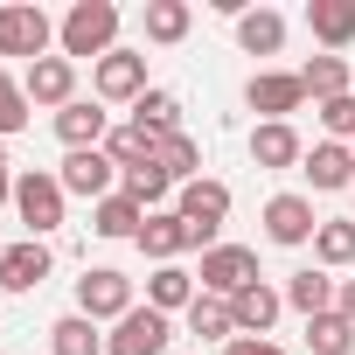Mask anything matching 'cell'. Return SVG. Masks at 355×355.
Masks as SVG:
<instances>
[{
	"label": "cell",
	"instance_id": "26",
	"mask_svg": "<svg viewBox=\"0 0 355 355\" xmlns=\"http://www.w3.org/2000/svg\"><path fill=\"white\" fill-rule=\"evenodd\" d=\"M91 230L98 237H132L139 244V230H146V209L119 189V196H105V202H91Z\"/></svg>",
	"mask_w": 355,
	"mask_h": 355
},
{
	"label": "cell",
	"instance_id": "35",
	"mask_svg": "<svg viewBox=\"0 0 355 355\" xmlns=\"http://www.w3.org/2000/svg\"><path fill=\"white\" fill-rule=\"evenodd\" d=\"M28 119H35V105H28V91L15 84L8 98H0V139H15V132H28Z\"/></svg>",
	"mask_w": 355,
	"mask_h": 355
},
{
	"label": "cell",
	"instance_id": "40",
	"mask_svg": "<svg viewBox=\"0 0 355 355\" xmlns=\"http://www.w3.org/2000/svg\"><path fill=\"white\" fill-rule=\"evenodd\" d=\"M348 196H355V189H348Z\"/></svg>",
	"mask_w": 355,
	"mask_h": 355
},
{
	"label": "cell",
	"instance_id": "17",
	"mask_svg": "<svg viewBox=\"0 0 355 355\" xmlns=\"http://www.w3.org/2000/svg\"><path fill=\"white\" fill-rule=\"evenodd\" d=\"M300 160H306V139H300L293 125H251V167L286 174V167H300Z\"/></svg>",
	"mask_w": 355,
	"mask_h": 355
},
{
	"label": "cell",
	"instance_id": "24",
	"mask_svg": "<svg viewBox=\"0 0 355 355\" xmlns=\"http://www.w3.org/2000/svg\"><path fill=\"white\" fill-rule=\"evenodd\" d=\"M139 28H146V42H160V49H174L189 28H196V8L189 0H146V15H139Z\"/></svg>",
	"mask_w": 355,
	"mask_h": 355
},
{
	"label": "cell",
	"instance_id": "8",
	"mask_svg": "<svg viewBox=\"0 0 355 355\" xmlns=\"http://www.w3.org/2000/svg\"><path fill=\"white\" fill-rule=\"evenodd\" d=\"M196 286H202L209 300H237L244 286H258V251H244V244H216V251H202Z\"/></svg>",
	"mask_w": 355,
	"mask_h": 355
},
{
	"label": "cell",
	"instance_id": "10",
	"mask_svg": "<svg viewBox=\"0 0 355 355\" xmlns=\"http://www.w3.org/2000/svg\"><path fill=\"white\" fill-rule=\"evenodd\" d=\"M167 341H174V320L153 313V306H132L125 320H112L105 355H167Z\"/></svg>",
	"mask_w": 355,
	"mask_h": 355
},
{
	"label": "cell",
	"instance_id": "6",
	"mask_svg": "<svg viewBox=\"0 0 355 355\" xmlns=\"http://www.w3.org/2000/svg\"><path fill=\"white\" fill-rule=\"evenodd\" d=\"M244 105L258 112V125H293V112L306 105V84H300V70H258L244 84Z\"/></svg>",
	"mask_w": 355,
	"mask_h": 355
},
{
	"label": "cell",
	"instance_id": "33",
	"mask_svg": "<svg viewBox=\"0 0 355 355\" xmlns=\"http://www.w3.org/2000/svg\"><path fill=\"white\" fill-rule=\"evenodd\" d=\"M160 167L174 174V189H182V182H202V146H196L189 132H174V139H160Z\"/></svg>",
	"mask_w": 355,
	"mask_h": 355
},
{
	"label": "cell",
	"instance_id": "7",
	"mask_svg": "<svg viewBox=\"0 0 355 355\" xmlns=\"http://www.w3.org/2000/svg\"><path fill=\"white\" fill-rule=\"evenodd\" d=\"M139 300H132V279L119 272V265H91L84 279H77V313L84 320H125Z\"/></svg>",
	"mask_w": 355,
	"mask_h": 355
},
{
	"label": "cell",
	"instance_id": "25",
	"mask_svg": "<svg viewBox=\"0 0 355 355\" xmlns=\"http://www.w3.org/2000/svg\"><path fill=\"white\" fill-rule=\"evenodd\" d=\"M105 153H112V167H119V174H132V167H153V160H160V139H153L146 125H132V119H125V125H112Z\"/></svg>",
	"mask_w": 355,
	"mask_h": 355
},
{
	"label": "cell",
	"instance_id": "36",
	"mask_svg": "<svg viewBox=\"0 0 355 355\" xmlns=\"http://www.w3.org/2000/svg\"><path fill=\"white\" fill-rule=\"evenodd\" d=\"M223 355H286V348H279V341H251V334H237Z\"/></svg>",
	"mask_w": 355,
	"mask_h": 355
},
{
	"label": "cell",
	"instance_id": "32",
	"mask_svg": "<svg viewBox=\"0 0 355 355\" xmlns=\"http://www.w3.org/2000/svg\"><path fill=\"white\" fill-rule=\"evenodd\" d=\"M189 334H196V341H223V348H230V341H237L230 300H209V293H202V300L189 306Z\"/></svg>",
	"mask_w": 355,
	"mask_h": 355
},
{
	"label": "cell",
	"instance_id": "1",
	"mask_svg": "<svg viewBox=\"0 0 355 355\" xmlns=\"http://www.w3.org/2000/svg\"><path fill=\"white\" fill-rule=\"evenodd\" d=\"M56 49L77 63V56H112L119 49V8H112V0H77V8L56 21Z\"/></svg>",
	"mask_w": 355,
	"mask_h": 355
},
{
	"label": "cell",
	"instance_id": "20",
	"mask_svg": "<svg viewBox=\"0 0 355 355\" xmlns=\"http://www.w3.org/2000/svg\"><path fill=\"white\" fill-rule=\"evenodd\" d=\"M196 300H202L196 272H182V265H153V279H146V306H153V313L174 320V313H189Z\"/></svg>",
	"mask_w": 355,
	"mask_h": 355
},
{
	"label": "cell",
	"instance_id": "3",
	"mask_svg": "<svg viewBox=\"0 0 355 355\" xmlns=\"http://www.w3.org/2000/svg\"><path fill=\"white\" fill-rule=\"evenodd\" d=\"M63 182L49 167H28V174H15V216H21V230L28 237H49V230H63Z\"/></svg>",
	"mask_w": 355,
	"mask_h": 355
},
{
	"label": "cell",
	"instance_id": "21",
	"mask_svg": "<svg viewBox=\"0 0 355 355\" xmlns=\"http://www.w3.org/2000/svg\"><path fill=\"white\" fill-rule=\"evenodd\" d=\"M306 28L327 56H341L355 42V0H306Z\"/></svg>",
	"mask_w": 355,
	"mask_h": 355
},
{
	"label": "cell",
	"instance_id": "9",
	"mask_svg": "<svg viewBox=\"0 0 355 355\" xmlns=\"http://www.w3.org/2000/svg\"><path fill=\"white\" fill-rule=\"evenodd\" d=\"M56 182H63V196L105 202V196H119V167H112V153H105V146H84V153H63Z\"/></svg>",
	"mask_w": 355,
	"mask_h": 355
},
{
	"label": "cell",
	"instance_id": "2",
	"mask_svg": "<svg viewBox=\"0 0 355 355\" xmlns=\"http://www.w3.org/2000/svg\"><path fill=\"white\" fill-rule=\"evenodd\" d=\"M174 216L189 223V237L202 251H216V230L230 223V189L216 182V174H202V182H182L174 189Z\"/></svg>",
	"mask_w": 355,
	"mask_h": 355
},
{
	"label": "cell",
	"instance_id": "13",
	"mask_svg": "<svg viewBox=\"0 0 355 355\" xmlns=\"http://www.w3.org/2000/svg\"><path fill=\"white\" fill-rule=\"evenodd\" d=\"M313 230H320V216H313V196H272L265 202V237L272 244H286V251H300V244H313Z\"/></svg>",
	"mask_w": 355,
	"mask_h": 355
},
{
	"label": "cell",
	"instance_id": "38",
	"mask_svg": "<svg viewBox=\"0 0 355 355\" xmlns=\"http://www.w3.org/2000/svg\"><path fill=\"white\" fill-rule=\"evenodd\" d=\"M334 313H348V320H355V279H341V293H334Z\"/></svg>",
	"mask_w": 355,
	"mask_h": 355
},
{
	"label": "cell",
	"instance_id": "12",
	"mask_svg": "<svg viewBox=\"0 0 355 355\" xmlns=\"http://www.w3.org/2000/svg\"><path fill=\"white\" fill-rule=\"evenodd\" d=\"M21 91H28L35 112H63V105H77V63L70 56H42V63H28Z\"/></svg>",
	"mask_w": 355,
	"mask_h": 355
},
{
	"label": "cell",
	"instance_id": "19",
	"mask_svg": "<svg viewBox=\"0 0 355 355\" xmlns=\"http://www.w3.org/2000/svg\"><path fill=\"white\" fill-rule=\"evenodd\" d=\"M139 251H146L153 265H182V251H196V237H189V223L174 216V209H153L146 230H139Z\"/></svg>",
	"mask_w": 355,
	"mask_h": 355
},
{
	"label": "cell",
	"instance_id": "16",
	"mask_svg": "<svg viewBox=\"0 0 355 355\" xmlns=\"http://www.w3.org/2000/svg\"><path fill=\"white\" fill-rule=\"evenodd\" d=\"M279 313H286V293H279V286H265V279H258V286H244V293L230 300V320H237V334H251V341H265Z\"/></svg>",
	"mask_w": 355,
	"mask_h": 355
},
{
	"label": "cell",
	"instance_id": "30",
	"mask_svg": "<svg viewBox=\"0 0 355 355\" xmlns=\"http://www.w3.org/2000/svg\"><path fill=\"white\" fill-rule=\"evenodd\" d=\"M132 125H146L153 139H174V132H182V98H174V91H146L139 105H132Z\"/></svg>",
	"mask_w": 355,
	"mask_h": 355
},
{
	"label": "cell",
	"instance_id": "39",
	"mask_svg": "<svg viewBox=\"0 0 355 355\" xmlns=\"http://www.w3.org/2000/svg\"><path fill=\"white\" fill-rule=\"evenodd\" d=\"M8 91H15V77H8V70H0V98H8Z\"/></svg>",
	"mask_w": 355,
	"mask_h": 355
},
{
	"label": "cell",
	"instance_id": "31",
	"mask_svg": "<svg viewBox=\"0 0 355 355\" xmlns=\"http://www.w3.org/2000/svg\"><path fill=\"white\" fill-rule=\"evenodd\" d=\"M306 355H355V320L348 313H313L306 320Z\"/></svg>",
	"mask_w": 355,
	"mask_h": 355
},
{
	"label": "cell",
	"instance_id": "29",
	"mask_svg": "<svg viewBox=\"0 0 355 355\" xmlns=\"http://www.w3.org/2000/svg\"><path fill=\"white\" fill-rule=\"evenodd\" d=\"M49 355H105V334H98V320H84V313H63V320H49Z\"/></svg>",
	"mask_w": 355,
	"mask_h": 355
},
{
	"label": "cell",
	"instance_id": "14",
	"mask_svg": "<svg viewBox=\"0 0 355 355\" xmlns=\"http://www.w3.org/2000/svg\"><path fill=\"white\" fill-rule=\"evenodd\" d=\"M49 272H56V258H49L42 237H21V244L0 251V293H35Z\"/></svg>",
	"mask_w": 355,
	"mask_h": 355
},
{
	"label": "cell",
	"instance_id": "23",
	"mask_svg": "<svg viewBox=\"0 0 355 355\" xmlns=\"http://www.w3.org/2000/svg\"><path fill=\"white\" fill-rule=\"evenodd\" d=\"M300 84H306V98L313 105H327V98H348V84H355V70H348V56H306L300 63Z\"/></svg>",
	"mask_w": 355,
	"mask_h": 355
},
{
	"label": "cell",
	"instance_id": "22",
	"mask_svg": "<svg viewBox=\"0 0 355 355\" xmlns=\"http://www.w3.org/2000/svg\"><path fill=\"white\" fill-rule=\"evenodd\" d=\"M237 49H244V56H279V49H286V15H279V8L237 15Z\"/></svg>",
	"mask_w": 355,
	"mask_h": 355
},
{
	"label": "cell",
	"instance_id": "28",
	"mask_svg": "<svg viewBox=\"0 0 355 355\" xmlns=\"http://www.w3.org/2000/svg\"><path fill=\"white\" fill-rule=\"evenodd\" d=\"M119 189H125V196H132L146 216H153V209H174V174H167L160 160H153V167H132V174H119Z\"/></svg>",
	"mask_w": 355,
	"mask_h": 355
},
{
	"label": "cell",
	"instance_id": "37",
	"mask_svg": "<svg viewBox=\"0 0 355 355\" xmlns=\"http://www.w3.org/2000/svg\"><path fill=\"white\" fill-rule=\"evenodd\" d=\"M0 209H15V174H8V139H0Z\"/></svg>",
	"mask_w": 355,
	"mask_h": 355
},
{
	"label": "cell",
	"instance_id": "4",
	"mask_svg": "<svg viewBox=\"0 0 355 355\" xmlns=\"http://www.w3.org/2000/svg\"><path fill=\"white\" fill-rule=\"evenodd\" d=\"M153 84H146V49H112L91 63V98L98 105H139Z\"/></svg>",
	"mask_w": 355,
	"mask_h": 355
},
{
	"label": "cell",
	"instance_id": "34",
	"mask_svg": "<svg viewBox=\"0 0 355 355\" xmlns=\"http://www.w3.org/2000/svg\"><path fill=\"white\" fill-rule=\"evenodd\" d=\"M320 112V125H327V139H341V146H355V91L348 98H327V105H313Z\"/></svg>",
	"mask_w": 355,
	"mask_h": 355
},
{
	"label": "cell",
	"instance_id": "15",
	"mask_svg": "<svg viewBox=\"0 0 355 355\" xmlns=\"http://www.w3.org/2000/svg\"><path fill=\"white\" fill-rule=\"evenodd\" d=\"M56 139H63L70 153L105 146V139H112V112H105L98 98H77V105H63V112H56Z\"/></svg>",
	"mask_w": 355,
	"mask_h": 355
},
{
	"label": "cell",
	"instance_id": "18",
	"mask_svg": "<svg viewBox=\"0 0 355 355\" xmlns=\"http://www.w3.org/2000/svg\"><path fill=\"white\" fill-rule=\"evenodd\" d=\"M279 293H286V306H293L300 320H313V313H334V293H341V279H327L320 265H300V272H293Z\"/></svg>",
	"mask_w": 355,
	"mask_h": 355
},
{
	"label": "cell",
	"instance_id": "27",
	"mask_svg": "<svg viewBox=\"0 0 355 355\" xmlns=\"http://www.w3.org/2000/svg\"><path fill=\"white\" fill-rule=\"evenodd\" d=\"M313 258H320V272L355 265V216H320V230H313Z\"/></svg>",
	"mask_w": 355,
	"mask_h": 355
},
{
	"label": "cell",
	"instance_id": "5",
	"mask_svg": "<svg viewBox=\"0 0 355 355\" xmlns=\"http://www.w3.org/2000/svg\"><path fill=\"white\" fill-rule=\"evenodd\" d=\"M49 42H56V21L35 8V0H8V8H0V56H28V63H42Z\"/></svg>",
	"mask_w": 355,
	"mask_h": 355
},
{
	"label": "cell",
	"instance_id": "11",
	"mask_svg": "<svg viewBox=\"0 0 355 355\" xmlns=\"http://www.w3.org/2000/svg\"><path fill=\"white\" fill-rule=\"evenodd\" d=\"M300 174H306L313 196H341V189H355V146H341V139H313L306 160H300Z\"/></svg>",
	"mask_w": 355,
	"mask_h": 355
}]
</instances>
